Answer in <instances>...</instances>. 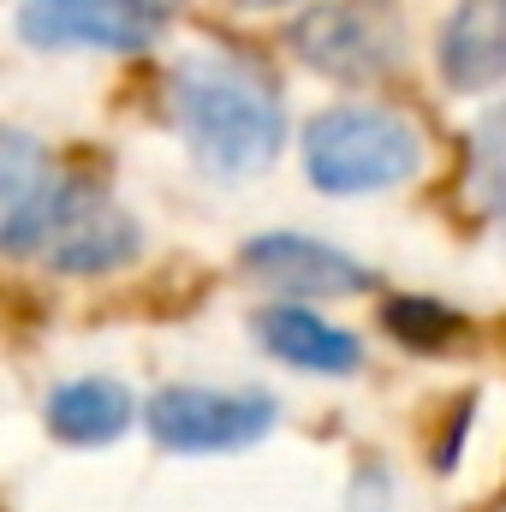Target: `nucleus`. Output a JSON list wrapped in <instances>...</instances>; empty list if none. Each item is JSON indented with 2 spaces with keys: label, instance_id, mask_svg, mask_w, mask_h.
Wrapping results in <instances>:
<instances>
[{
  "label": "nucleus",
  "instance_id": "f257e3e1",
  "mask_svg": "<svg viewBox=\"0 0 506 512\" xmlns=\"http://www.w3.org/2000/svg\"><path fill=\"white\" fill-rule=\"evenodd\" d=\"M173 114L191 155L221 179L262 173L286 143V108L268 72L239 54H185L173 66Z\"/></svg>",
  "mask_w": 506,
  "mask_h": 512
},
{
  "label": "nucleus",
  "instance_id": "f03ea898",
  "mask_svg": "<svg viewBox=\"0 0 506 512\" xmlns=\"http://www.w3.org/2000/svg\"><path fill=\"white\" fill-rule=\"evenodd\" d=\"M423 167V137L393 108H328L304 126V173L328 197L393 191Z\"/></svg>",
  "mask_w": 506,
  "mask_h": 512
},
{
  "label": "nucleus",
  "instance_id": "7ed1b4c3",
  "mask_svg": "<svg viewBox=\"0 0 506 512\" xmlns=\"http://www.w3.org/2000/svg\"><path fill=\"white\" fill-rule=\"evenodd\" d=\"M292 54L334 84H376L405 60V18L393 0H322L292 24Z\"/></svg>",
  "mask_w": 506,
  "mask_h": 512
},
{
  "label": "nucleus",
  "instance_id": "20e7f679",
  "mask_svg": "<svg viewBox=\"0 0 506 512\" xmlns=\"http://www.w3.org/2000/svg\"><path fill=\"white\" fill-rule=\"evenodd\" d=\"M274 399L256 387H161L143 405V429L173 453H239L274 429Z\"/></svg>",
  "mask_w": 506,
  "mask_h": 512
},
{
  "label": "nucleus",
  "instance_id": "39448f33",
  "mask_svg": "<svg viewBox=\"0 0 506 512\" xmlns=\"http://www.w3.org/2000/svg\"><path fill=\"white\" fill-rule=\"evenodd\" d=\"M137 251H143V227L126 209L102 185L66 179L54 221L42 233V262L60 274H108V268H126Z\"/></svg>",
  "mask_w": 506,
  "mask_h": 512
},
{
  "label": "nucleus",
  "instance_id": "423d86ee",
  "mask_svg": "<svg viewBox=\"0 0 506 512\" xmlns=\"http://www.w3.org/2000/svg\"><path fill=\"white\" fill-rule=\"evenodd\" d=\"M155 12L131 0H24L18 36L30 48H102V54H137L155 42Z\"/></svg>",
  "mask_w": 506,
  "mask_h": 512
},
{
  "label": "nucleus",
  "instance_id": "0eeeda50",
  "mask_svg": "<svg viewBox=\"0 0 506 512\" xmlns=\"http://www.w3.org/2000/svg\"><path fill=\"white\" fill-rule=\"evenodd\" d=\"M239 268L256 286H274L286 298H352L370 286V268L358 256L334 251L310 233H262L239 251Z\"/></svg>",
  "mask_w": 506,
  "mask_h": 512
},
{
  "label": "nucleus",
  "instance_id": "6e6552de",
  "mask_svg": "<svg viewBox=\"0 0 506 512\" xmlns=\"http://www.w3.org/2000/svg\"><path fill=\"white\" fill-rule=\"evenodd\" d=\"M60 191L66 179L48 167V149L30 131H6L0 137V245L12 256L42 251Z\"/></svg>",
  "mask_w": 506,
  "mask_h": 512
},
{
  "label": "nucleus",
  "instance_id": "1a4fd4ad",
  "mask_svg": "<svg viewBox=\"0 0 506 512\" xmlns=\"http://www.w3.org/2000/svg\"><path fill=\"white\" fill-rule=\"evenodd\" d=\"M441 78L465 96L506 84V0H459L441 30Z\"/></svg>",
  "mask_w": 506,
  "mask_h": 512
},
{
  "label": "nucleus",
  "instance_id": "9d476101",
  "mask_svg": "<svg viewBox=\"0 0 506 512\" xmlns=\"http://www.w3.org/2000/svg\"><path fill=\"white\" fill-rule=\"evenodd\" d=\"M256 340H262L268 358H280L292 370H310V376H352L364 364V346L346 328L310 316L304 304H268L256 316Z\"/></svg>",
  "mask_w": 506,
  "mask_h": 512
},
{
  "label": "nucleus",
  "instance_id": "9b49d317",
  "mask_svg": "<svg viewBox=\"0 0 506 512\" xmlns=\"http://www.w3.org/2000/svg\"><path fill=\"white\" fill-rule=\"evenodd\" d=\"M42 417H48V429H54L60 441H72V447H108V441H120L131 429L137 399H131L114 376H78V382H66V387L48 393V411H42Z\"/></svg>",
  "mask_w": 506,
  "mask_h": 512
},
{
  "label": "nucleus",
  "instance_id": "f8f14e48",
  "mask_svg": "<svg viewBox=\"0 0 506 512\" xmlns=\"http://www.w3.org/2000/svg\"><path fill=\"white\" fill-rule=\"evenodd\" d=\"M465 203L483 221H506V102H495L465 137Z\"/></svg>",
  "mask_w": 506,
  "mask_h": 512
},
{
  "label": "nucleus",
  "instance_id": "ddd939ff",
  "mask_svg": "<svg viewBox=\"0 0 506 512\" xmlns=\"http://www.w3.org/2000/svg\"><path fill=\"white\" fill-rule=\"evenodd\" d=\"M387 328L405 340V346H447L459 334V316L429 304V298H393L387 304Z\"/></svg>",
  "mask_w": 506,
  "mask_h": 512
},
{
  "label": "nucleus",
  "instance_id": "4468645a",
  "mask_svg": "<svg viewBox=\"0 0 506 512\" xmlns=\"http://www.w3.org/2000/svg\"><path fill=\"white\" fill-rule=\"evenodd\" d=\"M131 6H143V12H155V18H167V12H173L179 0H131Z\"/></svg>",
  "mask_w": 506,
  "mask_h": 512
},
{
  "label": "nucleus",
  "instance_id": "2eb2a0df",
  "mask_svg": "<svg viewBox=\"0 0 506 512\" xmlns=\"http://www.w3.org/2000/svg\"><path fill=\"white\" fill-rule=\"evenodd\" d=\"M233 6H245V12H268V6H286V0H233Z\"/></svg>",
  "mask_w": 506,
  "mask_h": 512
}]
</instances>
